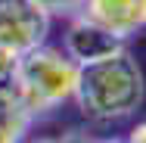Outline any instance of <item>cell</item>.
Instances as JSON below:
<instances>
[{
    "mask_svg": "<svg viewBox=\"0 0 146 143\" xmlns=\"http://www.w3.org/2000/svg\"><path fill=\"white\" fill-rule=\"evenodd\" d=\"M78 109L93 121H121L131 118L146 100L143 69L127 50L100 62L78 65L75 96Z\"/></svg>",
    "mask_w": 146,
    "mask_h": 143,
    "instance_id": "cell-1",
    "label": "cell"
},
{
    "mask_svg": "<svg viewBox=\"0 0 146 143\" xmlns=\"http://www.w3.org/2000/svg\"><path fill=\"white\" fill-rule=\"evenodd\" d=\"M75 84H78V62L65 56V50L40 44L28 53H22L13 90L19 103L25 106V112L37 118L68 103L75 96Z\"/></svg>",
    "mask_w": 146,
    "mask_h": 143,
    "instance_id": "cell-2",
    "label": "cell"
},
{
    "mask_svg": "<svg viewBox=\"0 0 146 143\" xmlns=\"http://www.w3.org/2000/svg\"><path fill=\"white\" fill-rule=\"evenodd\" d=\"M50 16L34 0H0V47L13 53H28L47 44Z\"/></svg>",
    "mask_w": 146,
    "mask_h": 143,
    "instance_id": "cell-3",
    "label": "cell"
},
{
    "mask_svg": "<svg viewBox=\"0 0 146 143\" xmlns=\"http://www.w3.org/2000/svg\"><path fill=\"white\" fill-rule=\"evenodd\" d=\"M62 50H65V56L75 59L78 65H87V62H100V59H106V56L121 53L124 50V41L115 37L112 31H106L103 25H96L93 19H87L81 13V16H72L68 19Z\"/></svg>",
    "mask_w": 146,
    "mask_h": 143,
    "instance_id": "cell-4",
    "label": "cell"
},
{
    "mask_svg": "<svg viewBox=\"0 0 146 143\" xmlns=\"http://www.w3.org/2000/svg\"><path fill=\"white\" fill-rule=\"evenodd\" d=\"M81 13L121 41L146 28V0H84Z\"/></svg>",
    "mask_w": 146,
    "mask_h": 143,
    "instance_id": "cell-5",
    "label": "cell"
},
{
    "mask_svg": "<svg viewBox=\"0 0 146 143\" xmlns=\"http://www.w3.org/2000/svg\"><path fill=\"white\" fill-rule=\"evenodd\" d=\"M50 19H72V16H81L84 9V0H34Z\"/></svg>",
    "mask_w": 146,
    "mask_h": 143,
    "instance_id": "cell-6",
    "label": "cell"
},
{
    "mask_svg": "<svg viewBox=\"0 0 146 143\" xmlns=\"http://www.w3.org/2000/svg\"><path fill=\"white\" fill-rule=\"evenodd\" d=\"M127 143H146V121H140V124H137V128L131 131Z\"/></svg>",
    "mask_w": 146,
    "mask_h": 143,
    "instance_id": "cell-7",
    "label": "cell"
},
{
    "mask_svg": "<svg viewBox=\"0 0 146 143\" xmlns=\"http://www.w3.org/2000/svg\"><path fill=\"white\" fill-rule=\"evenodd\" d=\"M34 143H65V137L62 140H56V137H40V140H34Z\"/></svg>",
    "mask_w": 146,
    "mask_h": 143,
    "instance_id": "cell-8",
    "label": "cell"
}]
</instances>
